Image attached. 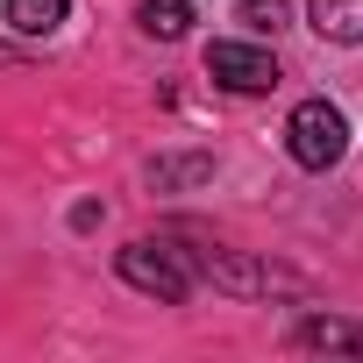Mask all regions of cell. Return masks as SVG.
<instances>
[{"label":"cell","mask_w":363,"mask_h":363,"mask_svg":"<svg viewBox=\"0 0 363 363\" xmlns=\"http://www.w3.org/2000/svg\"><path fill=\"white\" fill-rule=\"evenodd\" d=\"M299 342L306 349H363V328H349V320H306Z\"/></svg>","instance_id":"cell-7"},{"label":"cell","mask_w":363,"mask_h":363,"mask_svg":"<svg viewBox=\"0 0 363 363\" xmlns=\"http://www.w3.org/2000/svg\"><path fill=\"white\" fill-rule=\"evenodd\" d=\"M65 8H72V0H0V15H8L15 36H50L65 22Z\"/></svg>","instance_id":"cell-5"},{"label":"cell","mask_w":363,"mask_h":363,"mask_svg":"<svg viewBox=\"0 0 363 363\" xmlns=\"http://www.w3.org/2000/svg\"><path fill=\"white\" fill-rule=\"evenodd\" d=\"M313 29L328 43H363V0H313Z\"/></svg>","instance_id":"cell-6"},{"label":"cell","mask_w":363,"mask_h":363,"mask_svg":"<svg viewBox=\"0 0 363 363\" xmlns=\"http://www.w3.org/2000/svg\"><path fill=\"white\" fill-rule=\"evenodd\" d=\"M285 150H292L299 171H335V164L349 157V121H342V107H335V100H299L292 121H285Z\"/></svg>","instance_id":"cell-1"},{"label":"cell","mask_w":363,"mask_h":363,"mask_svg":"<svg viewBox=\"0 0 363 363\" xmlns=\"http://www.w3.org/2000/svg\"><path fill=\"white\" fill-rule=\"evenodd\" d=\"M135 22H143V36L178 43V36L193 29V0H143V8H135Z\"/></svg>","instance_id":"cell-4"},{"label":"cell","mask_w":363,"mask_h":363,"mask_svg":"<svg viewBox=\"0 0 363 363\" xmlns=\"http://www.w3.org/2000/svg\"><path fill=\"white\" fill-rule=\"evenodd\" d=\"M121 278H128L135 292L178 306V299L193 292V257L171 250V242H128V250H121Z\"/></svg>","instance_id":"cell-2"},{"label":"cell","mask_w":363,"mask_h":363,"mask_svg":"<svg viewBox=\"0 0 363 363\" xmlns=\"http://www.w3.org/2000/svg\"><path fill=\"white\" fill-rule=\"evenodd\" d=\"M207 79L228 93H271L278 86V57L257 43H207Z\"/></svg>","instance_id":"cell-3"},{"label":"cell","mask_w":363,"mask_h":363,"mask_svg":"<svg viewBox=\"0 0 363 363\" xmlns=\"http://www.w3.org/2000/svg\"><path fill=\"white\" fill-rule=\"evenodd\" d=\"M235 15H242V22L257 29V36H278V29L292 22V8H285V0H242V8H235Z\"/></svg>","instance_id":"cell-8"}]
</instances>
